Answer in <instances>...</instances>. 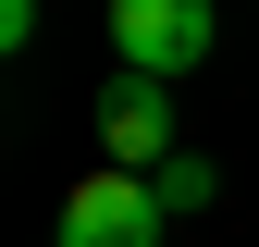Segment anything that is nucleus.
<instances>
[{
	"label": "nucleus",
	"mask_w": 259,
	"mask_h": 247,
	"mask_svg": "<svg viewBox=\"0 0 259 247\" xmlns=\"http://www.w3.org/2000/svg\"><path fill=\"white\" fill-rule=\"evenodd\" d=\"M173 235V210H160L148 173H74V198H62V247H160Z\"/></svg>",
	"instance_id": "nucleus-2"
},
{
	"label": "nucleus",
	"mask_w": 259,
	"mask_h": 247,
	"mask_svg": "<svg viewBox=\"0 0 259 247\" xmlns=\"http://www.w3.org/2000/svg\"><path fill=\"white\" fill-rule=\"evenodd\" d=\"M148 185H160V210H173V223H185V210H210V161H185V148H173Z\"/></svg>",
	"instance_id": "nucleus-4"
},
{
	"label": "nucleus",
	"mask_w": 259,
	"mask_h": 247,
	"mask_svg": "<svg viewBox=\"0 0 259 247\" xmlns=\"http://www.w3.org/2000/svg\"><path fill=\"white\" fill-rule=\"evenodd\" d=\"M210 0H111V50H123V74H148V87H173V74H198L210 62Z\"/></svg>",
	"instance_id": "nucleus-1"
},
{
	"label": "nucleus",
	"mask_w": 259,
	"mask_h": 247,
	"mask_svg": "<svg viewBox=\"0 0 259 247\" xmlns=\"http://www.w3.org/2000/svg\"><path fill=\"white\" fill-rule=\"evenodd\" d=\"M99 161L111 173H160V161H173V87H148V74L111 87V99H99Z\"/></svg>",
	"instance_id": "nucleus-3"
}]
</instances>
